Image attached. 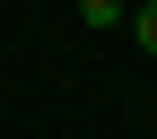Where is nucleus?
<instances>
[{
  "label": "nucleus",
  "instance_id": "obj_2",
  "mask_svg": "<svg viewBox=\"0 0 157 139\" xmlns=\"http://www.w3.org/2000/svg\"><path fill=\"white\" fill-rule=\"evenodd\" d=\"M131 44L157 52V0H140V9H131Z\"/></svg>",
  "mask_w": 157,
  "mask_h": 139
},
{
  "label": "nucleus",
  "instance_id": "obj_1",
  "mask_svg": "<svg viewBox=\"0 0 157 139\" xmlns=\"http://www.w3.org/2000/svg\"><path fill=\"white\" fill-rule=\"evenodd\" d=\"M78 26H96V35L122 26V0H78Z\"/></svg>",
  "mask_w": 157,
  "mask_h": 139
}]
</instances>
